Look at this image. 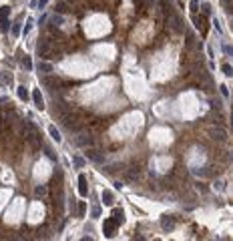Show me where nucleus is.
Returning a JSON list of instances; mask_svg holds the SVG:
<instances>
[{
  "label": "nucleus",
  "instance_id": "obj_29",
  "mask_svg": "<svg viewBox=\"0 0 233 241\" xmlns=\"http://www.w3.org/2000/svg\"><path fill=\"white\" fill-rule=\"evenodd\" d=\"M219 89H221V95H223V96H227V86H225V85H221Z\"/></svg>",
  "mask_w": 233,
  "mask_h": 241
},
{
  "label": "nucleus",
  "instance_id": "obj_18",
  "mask_svg": "<svg viewBox=\"0 0 233 241\" xmlns=\"http://www.w3.org/2000/svg\"><path fill=\"white\" fill-rule=\"evenodd\" d=\"M8 14H10V6H2V8H0V20L8 18Z\"/></svg>",
  "mask_w": 233,
  "mask_h": 241
},
{
  "label": "nucleus",
  "instance_id": "obj_4",
  "mask_svg": "<svg viewBox=\"0 0 233 241\" xmlns=\"http://www.w3.org/2000/svg\"><path fill=\"white\" fill-rule=\"evenodd\" d=\"M87 157L91 159V161H94V163H104V155H103L101 151H94V149H89Z\"/></svg>",
  "mask_w": 233,
  "mask_h": 241
},
{
  "label": "nucleus",
  "instance_id": "obj_17",
  "mask_svg": "<svg viewBox=\"0 0 233 241\" xmlns=\"http://www.w3.org/2000/svg\"><path fill=\"white\" fill-rule=\"evenodd\" d=\"M60 22H63V16H60V14H54V16L50 18V24H52V26H60Z\"/></svg>",
  "mask_w": 233,
  "mask_h": 241
},
{
  "label": "nucleus",
  "instance_id": "obj_21",
  "mask_svg": "<svg viewBox=\"0 0 233 241\" xmlns=\"http://www.w3.org/2000/svg\"><path fill=\"white\" fill-rule=\"evenodd\" d=\"M64 10H66V2H58V4H56V12H58V14L64 12Z\"/></svg>",
  "mask_w": 233,
  "mask_h": 241
},
{
  "label": "nucleus",
  "instance_id": "obj_6",
  "mask_svg": "<svg viewBox=\"0 0 233 241\" xmlns=\"http://www.w3.org/2000/svg\"><path fill=\"white\" fill-rule=\"evenodd\" d=\"M32 100H34V107L38 109V110L44 109V99H42V95H40V90H38V89H36L34 93H32Z\"/></svg>",
  "mask_w": 233,
  "mask_h": 241
},
{
  "label": "nucleus",
  "instance_id": "obj_7",
  "mask_svg": "<svg viewBox=\"0 0 233 241\" xmlns=\"http://www.w3.org/2000/svg\"><path fill=\"white\" fill-rule=\"evenodd\" d=\"M46 193H48L46 185H36V187H34V197H36V199H44Z\"/></svg>",
  "mask_w": 233,
  "mask_h": 241
},
{
  "label": "nucleus",
  "instance_id": "obj_26",
  "mask_svg": "<svg viewBox=\"0 0 233 241\" xmlns=\"http://www.w3.org/2000/svg\"><path fill=\"white\" fill-rule=\"evenodd\" d=\"M101 215V207H93V217H99Z\"/></svg>",
  "mask_w": 233,
  "mask_h": 241
},
{
  "label": "nucleus",
  "instance_id": "obj_9",
  "mask_svg": "<svg viewBox=\"0 0 233 241\" xmlns=\"http://www.w3.org/2000/svg\"><path fill=\"white\" fill-rule=\"evenodd\" d=\"M113 221H115L117 225H121L123 221H125V213H123V209H113Z\"/></svg>",
  "mask_w": 233,
  "mask_h": 241
},
{
  "label": "nucleus",
  "instance_id": "obj_13",
  "mask_svg": "<svg viewBox=\"0 0 233 241\" xmlns=\"http://www.w3.org/2000/svg\"><path fill=\"white\" fill-rule=\"evenodd\" d=\"M20 62H22V66H24L26 70H30V69H32V62H30V56L22 54V60H20Z\"/></svg>",
  "mask_w": 233,
  "mask_h": 241
},
{
  "label": "nucleus",
  "instance_id": "obj_16",
  "mask_svg": "<svg viewBox=\"0 0 233 241\" xmlns=\"http://www.w3.org/2000/svg\"><path fill=\"white\" fill-rule=\"evenodd\" d=\"M38 70H42V72H50V70H52V64H48V62H38Z\"/></svg>",
  "mask_w": 233,
  "mask_h": 241
},
{
  "label": "nucleus",
  "instance_id": "obj_11",
  "mask_svg": "<svg viewBox=\"0 0 233 241\" xmlns=\"http://www.w3.org/2000/svg\"><path fill=\"white\" fill-rule=\"evenodd\" d=\"M101 197H103V203H104V205H113V193L109 191V189H104Z\"/></svg>",
  "mask_w": 233,
  "mask_h": 241
},
{
  "label": "nucleus",
  "instance_id": "obj_15",
  "mask_svg": "<svg viewBox=\"0 0 233 241\" xmlns=\"http://www.w3.org/2000/svg\"><path fill=\"white\" fill-rule=\"evenodd\" d=\"M18 96H20L22 100H28V99H30V95H28V90L24 89V86H20V89H18Z\"/></svg>",
  "mask_w": 233,
  "mask_h": 241
},
{
  "label": "nucleus",
  "instance_id": "obj_28",
  "mask_svg": "<svg viewBox=\"0 0 233 241\" xmlns=\"http://www.w3.org/2000/svg\"><path fill=\"white\" fill-rule=\"evenodd\" d=\"M223 52H225V54H231V46L225 44V46H223Z\"/></svg>",
  "mask_w": 233,
  "mask_h": 241
},
{
  "label": "nucleus",
  "instance_id": "obj_30",
  "mask_svg": "<svg viewBox=\"0 0 233 241\" xmlns=\"http://www.w3.org/2000/svg\"><path fill=\"white\" fill-rule=\"evenodd\" d=\"M223 6H225V8H231V0H223Z\"/></svg>",
  "mask_w": 233,
  "mask_h": 241
},
{
  "label": "nucleus",
  "instance_id": "obj_2",
  "mask_svg": "<svg viewBox=\"0 0 233 241\" xmlns=\"http://www.w3.org/2000/svg\"><path fill=\"white\" fill-rule=\"evenodd\" d=\"M161 227L165 231H173L175 229V217L173 215H163L161 217Z\"/></svg>",
  "mask_w": 233,
  "mask_h": 241
},
{
  "label": "nucleus",
  "instance_id": "obj_3",
  "mask_svg": "<svg viewBox=\"0 0 233 241\" xmlns=\"http://www.w3.org/2000/svg\"><path fill=\"white\" fill-rule=\"evenodd\" d=\"M103 231H104V235H107V237H113V235H115V231H117V223L113 219H107L103 223Z\"/></svg>",
  "mask_w": 233,
  "mask_h": 241
},
{
  "label": "nucleus",
  "instance_id": "obj_23",
  "mask_svg": "<svg viewBox=\"0 0 233 241\" xmlns=\"http://www.w3.org/2000/svg\"><path fill=\"white\" fill-rule=\"evenodd\" d=\"M211 14V6L209 4H203V16H209Z\"/></svg>",
  "mask_w": 233,
  "mask_h": 241
},
{
  "label": "nucleus",
  "instance_id": "obj_25",
  "mask_svg": "<svg viewBox=\"0 0 233 241\" xmlns=\"http://www.w3.org/2000/svg\"><path fill=\"white\" fill-rule=\"evenodd\" d=\"M74 165H77V167H83V165H84V161H83L80 157H74Z\"/></svg>",
  "mask_w": 233,
  "mask_h": 241
},
{
  "label": "nucleus",
  "instance_id": "obj_14",
  "mask_svg": "<svg viewBox=\"0 0 233 241\" xmlns=\"http://www.w3.org/2000/svg\"><path fill=\"white\" fill-rule=\"evenodd\" d=\"M48 133H50V137H52V139H54V141H56V143H58V141H60V139H63V137H60V133H58V131H56V129H54V127H48Z\"/></svg>",
  "mask_w": 233,
  "mask_h": 241
},
{
  "label": "nucleus",
  "instance_id": "obj_24",
  "mask_svg": "<svg viewBox=\"0 0 233 241\" xmlns=\"http://www.w3.org/2000/svg\"><path fill=\"white\" fill-rule=\"evenodd\" d=\"M32 18H28V22H26V28H24V34H28V32H30V28H32Z\"/></svg>",
  "mask_w": 233,
  "mask_h": 241
},
{
  "label": "nucleus",
  "instance_id": "obj_31",
  "mask_svg": "<svg viewBox=\"0 0 233 241\" xmlns=\"http://www.w3.org/2000/svg\"><path fill=\"white\" fill-rule=\"evenodd\" d=\"M135 241H147V239H145V237H143V235H141V237H137Z\"/></svg>",
  "mask_w": 233,
  "mask_h": 241
},
{
  "label": "nucleus",
  "instance_id": "obj_27",
  "mask_svg": "<svg viewBox=\"0 0 233 241\" xmlns=\"http://www.w3.org/2000/svg\"><path fill=\"white\" fill-rule=\"evenodd\" d=\"M46 2H48V0H38V2H36V6H38V8H44Z\"/></svg>",
  "mask_w": 233,
  "mask_h": 241
},
{
  "label": "nucleus",
  "instance_id": "obj_33",
  "mask_svg": "<svg viewBox=\"0 0 233 241\" xmlns=\"http://www.w3.org/2000/svg\"><path fill=\"white\" fill-rule=\"evenodd\" d=\"M155 241H159V239H155Z\"/></svg>",
  "mask_w": 233,
  "mask_h": 241
},
{
  "label": "nucleus",
  "instance_id": "obj_8",
  "mask_svg": "<svg viewBox=\"0 0 233 241\" xmlns=\"http://www.w3.org/2000/svg\"><path fill=\"white\" fill-rule=\"evenodd\" d=\"M193 22H195V26H197V28H201L203 32L207 30V24H205V16H203V14H201V16H197V14H195V16H193Z\"/></svg>",
  "mask_w": 233,
  "mask_h": 241
},
{
  "label": "nucleus",
  "instance_id": "obj_1",
  "mask_svg": "<svg viewBox=\"0 0 233 241\" xmlns=\"http://www.w3.org/2000/svg\"><path fill=\"white\" fill-rule=\"evenodd\" d=\"M209 135H211V139H215V141H225L227 139V131L223 127H213L211 131H209Z\"/></svg>",
  "mask_w": 233,
  "mask_h": 241
},
{
  "label": "nucleus",
  "instance_id": "obj_12",
  "mask_svg": "<svg viewBox=\"0 0 233 241\" xmlns=\"http://www.w3.org/2000/svg\"><path fill=\"white\" fill-rule=\"evenodd\" d=\"M0 83L2 85H12V74L10 72H2V74H0Z\"/></svg>",
  "mask_w": 233,
  "mask_h": 241
},
{
  "label": "nucleus",
  "instance_id": "obj_19",
  "mask_svg": "<svg viewBox=\"0 0 233 241\" xmlns=\"http://www.w3.org/2000/svg\"><path fill=\"white\" fill-rule=\"evenodd\" d=\"M68 207H70V213L77 215V199H73V197H70V199H68Z\"/></svg>",
  "mask_w": 233,
  "mask_h": 241
},
{
  "label": "nucleus",
  "instance_id": "obj_32",
  "mask_svg": "<svg viewBox=\"0 0 233 241\" xmlns=\"http://www.w3.org/2000/svg\"><path fill=\"white\" fill-rule=\"evenodd\" d=\"M80 241H93V239H91V237H83Z\"/></svg>",
  "mask_w": 233,
  "mask_h": 241
},
{
  "label": "nucleus",
  "instance_id": "obj_10",
  "mask_svg": "<svg viewBox=\"0 0 233 241\" xmlns=\"http://www.w3.org/2000/svg\"><path fill=\"white\" fill-rule=\"evenodd\" d=\"M77 145H80V147H87V145H93V137H89V135H80V137L77 139Z\"/></svg>",
  "mask_w": 233,
  "mask_h": 241
},
{
  "label": "nucleus",
  "instance_id": "obj_20",
  "mask_svg": "<svg viewBox=\"0 0 233 241\" xmlns=\"http://www.w3.org/2000/svg\"><path fill=\"white\" fill-rule=\"evenodd\" d=\"M221 70H223V74H227V76H231V66H229V64H227V62H225V64H221Z\"/></svg>",
  "mask_w": 233,
  "mask_h": 241
},
{
  "label": "nucleus",
  "instance_id": "obj_22",
  "mask_svg": "<svg viewBox=\"0 0 233 241\" xmlns=\"http://www.w3.org/2000/svg\"><path fill=\"white\" fill-rule=\"evenodd\" d=\"M12 34H14V36L20 34V24H18V22H14V26H12Z\"/></svg>",
  "mask_w": 233,
  "mask_h": 241
},
{
  "label": "nucleus",
  "instance_id": "obj_5",
  "mask_svg": "<svg viewBox=\"0 0 233 241\" xmlns=\"http://www.w3.org/2000/svg\"><path fill=\"white\" fill-rule=\"evenodd\" d=\"M79 193L83 197L89 195V183H87V177L84 175H79Z\"/></svg>",
  "mask_w": 233,
  "mask_h": 241
}]
</instances>
